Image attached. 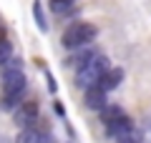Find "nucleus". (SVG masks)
I'll use <instances>...</instances> for the list:
<instances>
[{
    "instance_id": "nucleus-1",
    "label": "nucleus",
    "mask_w": 151,
    "mask_h": 143,
    "mask_svg": "<svg viewBox=\"0 0 151 143\" xmlns=\"http://www.w3.org/2000/svg\"><path fill=\"white\" fill-rule=\"evenodd\" d=\"M111 70V63H108L106 55H93V60L86 65V68L78 70V75H76V83L81 85V88L91 90V88H98V83L103 80V75Z\"/></svg>"
},
{
    "instance_id": "nucleus-2",
    "label": "nucleus",
    "mask_w": 151,
    "mask_h": 143,
    "mask_svg": "<svg viewBox=\"0 0 151 143\" xmlns=\"http://www.w3.org/2000/svg\"><path fill=\"white\" fill-rule=\"evenodd\" d=\"M96 35H98V28L93 23H73L63 33V40L60 43H63V48L76 50V48H86L91 40H96Z\"/></svg>"
},
{
    "instance_id": "nucleus-3",
    "label": "nucleus",
    "mask_w": 151,
    "mask_h": 143,
    "mask_svg": "<svg viewBox=\"0 0 151 143\" xmlns=\"http://www.w3.org/2000/svg\"><path fill=\"white\" fill-rule=\"evenodd\" d=\"M0 83H3L5 95H18V93L25 90V75L18 68H8L5 73H3V78H0Z\"/></svg>"
},
{
    "instance_id": "nucleus-4",
    "label": "nucleus",
    "mask_w": 151,
    "mask_h": 143,
    "mask_svg": "<svg viewBox=\"0 0 151 143\" xmlns=\"http://www.w3.org/2000/svg\"><path fill=\"white\" fill-rule=\"evenodd\" d=\"M13 121L20 126V131H25V128H33L38 121V103H23L20 108L15 111V116H13Z\"/></svg>"
},
{
    "instance_id": "nucleus-5",
    "label": "nucleus",
    "mask_w": 151,
    "mask_h": 143,
    "mask_svg": "<svg viewBox=\"0 0 151 143\" xmlns=\"http://www.w3.org/2000/svg\"><path fill=\"white\" fill-rule=\"evenodd\" d=\"M134 131V121H131L129 116H121L119 121H113L106 126V136L113 138V141H121L124 136H129V133Z\"/></svg>"
},
{
    "instance_id": "nucleus-6",
    "label": "nucleus",
    "mask_w": 151,
    "mask_h": 143,
    "mask_svg": "<svg viewBox=\"0 0 151 143\" xmlns=\"http://www.w3.org/2000/svg\"><path fill=\"white\" fill-rule=\"evenodd\" d=\"M86 106L91 108V111H98V113H101L103 108H106V93H103L101 88L86 90Z\"/></svg>"
},
{
    "instance_id": "nucleus-7",
    "label": "nucleus",
    "mask_w": 151,
    "mask_h": 143,
    "mask_svg": "<svg viewBox=\"0 0 151 143\" xmlns=\"http://www.w3.org/2000/svg\"><path fill=\"white\" fill-rule=\"evenodd\" d=\"M121 80H124V70H121V68H111L106 75H103V80L98 83V88H101L103 93H108V90H113Z\"/></svg>"
},
{
    "instance_id": "nucleus-8",
    "label": "nucleus",
    "mask_w": 151,
    "mask_h": 143,
    "mask_svg": "<svg viewBox=\"0 0 151 143\" xmlns=\"http://www.w3.org/2000/svg\"><path fill=\"white\" fill-rule=\"evenodd\" d=\"M93 55H96L93 50H78V53L68 60V65H70V68H76V70H81V68H86V65L93 60Z\"/></svg>"
},
{
    "instance_id": "nucleus-9",
    "label": "nucleus",
    "mask_w": 151,
    "mask_h": 143,
    "mask_svg": "<svg viewBox=\"0 0 151 143\" xmlns=\"http://www.w3.org/2000/svg\"><path fill=\"white\" fill-rule=\"evenodd\" d=\"M15 143H43V133H38L35 128H25L18 133Z\"/></svg>"
},
{
    "instance_id": "nucleus-10",
    "label": "nucleus",
    "mask_w": 151,
    "mask_h": 143,
    "mask_svg": "<svg viewBox=\"0 0 151 143\" xmlns=\"http://www.w3.org/2000/svg\"><path fill=\"white\" fill-rule=\"evenodd\" d=\"M121 116H126V113L121 111L119 106H111V108L106 106V108H103V111H101V121L106 123V126H108V123H113V121H119Z\"/></svg>"
},
{
    "instance_id": "nucleus-11",
    "label": "nucleus",
    "mask_w": 151,
    "mask_h": 143,
    "mask_svg": "<svg viewBox=\"0 0 151 143\" xmlns=\"http://www.w3.org/2000/svg\"><path fill=\"white\" fill-rule=\"evenodd\" d=\"M33 18H35V25H38V30H48V20H45V15H43V5H40V0H35L33 3Z\"/></svg>"
},
{
    "instance_id": "nucleus-12",
    "label": "nucleus",
    "mask_w": 151,
    "mask_h": 143,
    "mask_svg": "<svg viewBox=\"0 0 151 143\" xmlns=\"http://www.w3.org/2000/svg\"><path fill=\"white\" fill-rule=\"evenodd\" d=\"M70 5H73V0H50V8L55 13H68Z\"/></svg>"
},
{
    "instance_id": "nucleus-13",
    "label": "nucleus",
    "mask_w": 151,
    "mask_h": 143,
    "mask_svg": "<svg viewBox=\"0 0 151 143\" xmlns=\"http://www.w3.org/2000/svg\"><path fill=\"white\" fill-rule=\"evenodd\" d=\"M10 55H13L10 43H0V65H5L8 60H10Z\"/></svg>"
},
{
    "instance_id": "nucleus-14",
    "label": "nucleus",
    "mask_w": 151,
    "mask_h": 143,
    "mask_svg": "<svg viewBox=\"0 0 151 143\" xmlns=\"http://www.w3.org/2000/svg\"><path fill=\"white\" fill-rule=\"evenodd\" d=\"M20 95H23V93H18V95H5L0 106H3V108H15V106H18V101H20Z\"/></svg>"
},
{
    "instance_id": "nucleus-15",
    "label": "nucleus",
    "mask_w": 151,
    "mask_h": 143,
    "mask_svg": "<svg viewBox=\"0 0 151 143\" xmlns=\"http://www.w3.org/2000/svg\"><path fill=\"white\" fill-rule=\"evenodd\" d=\"M119 143H141V133H139V131H131L129 136H124Z\"/></svg>"
},
{
    "instance_id": "nucleus-16",
    "label": "nucleus",
    "mask_w": 151,
    "mask_h": 143,
    "mask_svg": "<svg viewBox=\"0 0 151 143\" xmlns=\"http://www.w3.org/2000/svg\"><path fill=\"white\" fill-rule=\"evenodd\" d=\"M45 80H48L50 90H55V88H58V85H55V80H53V75H50V73H45Z\"/></svg>"
},
{
    "instance_id": "nucleus-17",
    "label": "nucleus",
    "mask_w": 151,
    "mask_h": 143,
    "mask_svg": "<svg viewBox=\"0 0 151 143\" xmlns=\"http://www.w3.org/2000/svg\"><path fill=\"white\" fill-rule=\"evenodd\" d=\"M0 43H8L5 40V28H3V25H0Z\"/></svg>"
}]
</instances>
